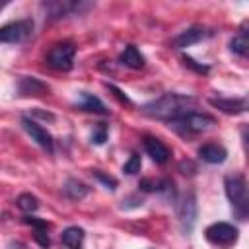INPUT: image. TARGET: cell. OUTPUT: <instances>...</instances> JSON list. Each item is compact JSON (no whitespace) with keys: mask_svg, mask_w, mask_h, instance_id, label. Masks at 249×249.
<instances>
[{"mask_svg":"<svg viewBox=\"0 0 249 249\" xmlns=\"http://www.w3.org/2000/svg\"><path fill=\"white\" fill-rule=\"evenodd\" d=\"M196 99L189 97V95H181V93H165L146 105L140 107V111L146 117L158 119V121H173L177 117H181L183 113H189L195 107Z\"/></svg>","mask_w":249,"mask_h":249,"instance_id":"cell-1","label":"cell"},{"mask_svg":"<svg viewBox=\"0 0 249 249\" xmlns=\"http://www.w3.org/2000/svg\"><path fill=\"white\" fill-rule=\"evenodd\" d=\"M224 187H226V195L231 202V208L235 210V214L245 220L247 210H249V193H247V181L243 175H228L224 179Z\"/></svg>","mask_w":249,"mask_h":249,"instance_id":"cell-2","label":"cell"},{"mask_svg":"<svg viewBox=\"0 0 249 249\" xmlns=\"http://www.w3.org/2000/svg\"><path fill=\"white\" fill-rule=\"evenodd\" d=\"M214 117L206 115V113H196V111H189V113H183L181 117L169 121V128L181 132V134H198V132H204L208 130L212 124H214Z\"/></svg>","mask_w":249,"mask_h":249,"instance_id":"cell-3","label":"cell"},{"mask_svg":"<svg viewBox=\"0 0 249 249\" xmlns=\"http://www.w3.org/2000/svg\"><path fill=\"white\" fill-rule=\"evenodd\" d=\"M74 53H76V49H74V45H72L70 41L56 43V45L49 51L47 62H49L51 68L66 72V70H70L72 64H74Z\"/></svg>","mask_w":249,"mask_h":249,"instance_id":"cell-4","label":"cell"},{"mask_svg":"<svg viewBox=\"0 0 249 249\" xmlns=\"http://www.w3.org/2000/svg\"><path fill=\"white\" fill-rule=\"evenodd\" d=\"M204 237L214 245H231L237 241L239 231L235 226H231L228 222H214L206 228Z\"/></svg>","mask_w":249,"mask_h":249,"instance_id":"cell-5","label":"cell"},{"mask_svg":"<svg viewBox=\"0 0 249 249\" xmlns=\"http://www.w3.org/2000/svg\"><path fill=\"white\" fill-rule=\"evenodd\" d=\"M196 198L193 193L185 195L177 206V218H179V224H181V230L185 233H191L193 228H195V222H196Z\"/></svg>","mask_w":249,"mask_h":249,"instance_id":"cell-6","label":"cell"},{"mask_svg":"<svg viewBox=\"0 0 249 249\" xmlns=\"http://www.w3.org/2000/svg\"><path fill=\"white\" fill-rule=\"evenodd\" d=\"M33 31V21L31 19H19L6 23L0 27V43H19L25 37H29Z\"/></svg>","mask_w":249,"mask_h":249,"instance_id":"cell-7","label":"cell"},{"mask_svg":"<svg viewBox=\"0 0 249 249\" xmlns=\"http://www.w3.org/2000/svg\"><path fill=\"white\" fill-rule=\"evenodd\" d=\"M21 124H23L25 132H27L41 148H45L47 152H53V150H54L53 136L47 132V128H43L41 124H37V123H35L33 119H29V117H23V119H21Z\"/></svg>","mask_w":249,"mask_h":249,"instance_id":"cell-8","label":"cell"},{"mask_svg":"<svg viewBox=\"0 0 249 249\" xmlns=\"http://www.w3.org/2000/svg\"><path fill=\"white\" fill-rule=\"evenodd\" d=\"M208 35H210V31L204 29L202 25H193V27L181 31V33L173 39V47H175V49H185V47H191V45H195V43L206 39Z\"/></svg>","mask_w":249,"mask_h":249,"instance_id":"cell-9","label":"cell"},{"mask_svg":"<svg viewBox=\"0 0 249 249\" xmlns=\"http://www.w3.org/2000/svg\"><path fill=\"white\" fill-rule=\"evenodd\" d=\"M88 8L89 4H80V2H68V0H56V2H47V4H43V8L47 10V14H49V18L51 19H56V18H64V16H68V14H72V12H80V8Z\"/></svg>","mask_w":249,"mask_h":249,"instance_id":"cell-10","label":"cell"},{"mask_svg":"<svg viewBox=\"0 0 249 249\" xmlns=\"http://www.w3.org/2000/svg\"><path fill=\"white\" fill-rule=\"evenodd\" d=\"M144 150H146V154H148L156 163H165V161L169 160V156H171L169 148H167L160 138H156V136H146V138H144Z\"/></svg>","mask_w":249,"mask_h":249,"instance_id":"cell-11","label":"cell"},{"mask_svg":"<svg viewBox=\"0 0 249 249\" xmlns=\"http://www.w3.org/2000/svg\"><path fill=\"white\" fill-rule=\"evenodd\" d=\"M210 105L220 109L222 113H228V115H239V113H245L247 111V99L245 97H239V99H210Z\"/></svg>","mask_w":249,"mask_h":249,"instance_id":"cell-12","label":"cell"},{"mask_svg":"<svg viewBox=\"0 0 249 249\" xmlns=\"http://www.w3.org/2000/svg\"><path fill=\"white\" fill-rule=\"evenodd\" d=\"M226 156H228V152L220 144H202L198 148V158L206 163H222L226 160Z\"/></svg>","mask_w":249,"mask_h":249,"instance_id":"cell-13","label":"cell"},{"mask_svg":"<svg viewBox=\"0 0 249 249\" xmlns=\"http://www.w3.org/2000/svg\"><path fill=\"white\" fill-rule=\"evenodd\" d=\"M78 107L82 111H89V113H99V115H107V107L103 105V101L88 91H80V103Z\"/></svg>","mask_w":249,"mask_h":249,"instance_id":"cell-14","label":"cell"},{"mask_svg":"<svg viewBox=\"0 0 249 249\" xmlns=\"http://www.w3.org/2000/svg\"><path fill=\"white\" fill-rule=\"evenodd\" d=\"M60 241L68 249H80L84 243V230L78 226H70L60 233Z\"/></svg>","mask_w":249,"mask_h":249,"instance_id":"cell-15","label":"cell"},{"mask_svg":"<svg viewBox=\"0 0 249 249\" xmlns=\"http://www.w3.org/2000/svg\"><path fill=\"white\" fill-rule=\"evenodd\" d=\"M47 91H49V86L37 78H21V82H19L21 95H45Z\"/></svg>","mask_w":249,"mask_h":249,"instance_id":"cell-16","label":"cell"},{"mask_svg":"<svg viewBox=\"0 0 249 249\" xmlns=\"http://www.w3.org/2000/svg\"><path fill=\"white\" fill-rule=\"evenodd\" d=\"M121 62L128 68H134V70H140L144 66V56L140 54V51L134 47V45H128L123 53H121Z\"/></svg>","mask_w":249,"mask_h":249,"instance_id":"cell-17","label":"cell"},{"mask_svg":"<svg viewBox=\"0 0 249 249\" xmlns=\"http://www.w3.org/2000/svg\"><path fill=\"white\" fill-rule=\"evenodd\" d=\"M62 191H64V195H66L68 198H72V200H80V198H84V196L88 195V187H86L82 181H78V179H68V181L64 183Z\"/></svg>","mask_w":249,"mask_h":249,"instance_id":"cell-18","label":"cell"},{"mask_svg":"<svg viewBox=\"0 0 249 249\" xmlns=\"http://www.w3.org/2000/svg\"><path fill=\"white\" fill-rule=\"evenodd\" d=\"M230 49H231V53H235V54H239V56H245V54H247L249 37H247V31H245V29H239V31L233 35V39L230 41Z\"/></svg>","mask_w":249,"mask_h":249,"instance_id":"cell-19","label":"cell"},{"mask_svg":"<svg viewBox=\"0 0 249 249\" xmlns=\"http://www.w3.org/2000/svg\"><path fill=\"white\" fill-rule=\"evenodd\" d=\"M16 202H18V208L23 210V212H35V210L39 208V200H37V196H33L31 193L19 195Z\"/></svg>","mask_w":249,"mask_h":249,"instance_id":"cell-20","label":"cell"},{"mask_svg":"<svg viewBox=\"0 0 249 249\" xmlns=\"http://www.w3.org/2000/svg\"><path fill=\"white\" fill-rule=\"evenodd\" d=\"M140 167H142V160H140V156H138V154H132V156L128 158V161L123 165V171H124L126 175H134V173L140 171Z\"/></svg>","mask_w":249,"mask_h":249,"instance_id":"cell-21","label":"cell"},{"mask_svg":"<svg viewBox=\"0 0 249 249\" xmlns=\"http://www.w3.org/2000/svg\"><path fill=\"white\" fill-rule=\"evenodd\" d=\"M93 177H95V179H99L103 185H107V189H111V191L117 187V181H115L111 175H105V173H103V171H99V169H93Z\"/></svg>","mask_w":249,"mask_h":249,"instance_id":"cell-22","label":"cell"},{"mask_svg":"<svg viewBox=\"0 0 249 249\" xmlns=\"http://www.w3.org/2000/svg\"><path fill=\"white\" fill-rule=\"evenodd\" d=\"M23 222L27 226H33L35 231H47L49 230V222L47 220H39V218H23Z\"/></svg>","mask_w":249,"mask_h":249,"instance_id":"cell-23","label":"cell"},{"mask_svg":"<svg viewBox=\"0 0 249 249\" xmlns=\"http://www.w3.org/2000/svg\"><path fill=\"white\" fill-rule=\"evenodd\" d=\"M183 62H185V66H189V68H193V70H196L198 74H206L210 68L208 66H204V64H198L195 58H191V56H183Z\"/></svg>","mask_w":249,"mask_h":249,"instance_id":"cell-24","label":"cell"},{"mask_svg":"<svg viewBox=\"0 0 249 249\" xmlns=\"http://www.w3.org/2000/svg\"><path fill=\"white\" fill-rule=\"evenodd\" d=\"M105 138H107V128H105L103 124H99V126L93 130V134H91V142H95V144H103Z\"/></svg>","mask_w":249,"mask_h":249,"instance_id":"cell-25","label":"cell"},{"mask_svg":"<svg viewBox=\"0 0 249 249\" xmlns=\"http://www.w3.org/2000/svg\"><path fill=\"white\" fill-rule=\"evenodd\" d=\"M35 239L39 241V245H41V247H49V245H51L47 231H35Z\"/></svg>","mask_w":249,"mask_h":249,"instance_id":"cell-26","label":"cell"},{"mask_svg":"<svg viewBox=\"0 0 249 249\" xmlns=\"http://www.w3.org/2000/svg\"><path fill=\"white\" fill-rule=\"evenodd\" d=\"M109 89H111V91H115V95H117L121 101H124V103H130V99H128L126 95H123V91H121V89H117L115 86H109Z\"/></svg>","mask_w":249,"mask_h":249,"instance_id":"cell-27","label":"cell"},{"mask_svg":"<svg viewBox=\"0 0 249 249\" xmlns=\"http://www.w3.org/2000/svg\"><path fill=\"white\" fill-rule=\"evenodd\" d=\"M2 6H4V4H2V2H0V10H2Z\"/></svg>","mask_w":249,"mask_h":249,"instance_id":"cell-28","label":"cell"}]
</instances>
